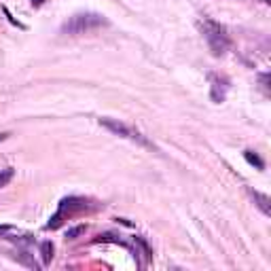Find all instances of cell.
Segmentation results:
<instances>
[{"instance_id":"1","label":"cell","mask_w":271,"mask_h":271,"mask_svg":"<svg viewBox=\"0 0 271 271\" xmlns=\"http://www.w3.org/2000/svg\"><path fill=\"white\" fill-rule=\"evenodd\" d=\"M199 28H202V34H204V38L208 41L210 51H212L216 57L223 55L227 51V47H229L227 28L220 26L218 22H214V19H210V17H204L202 22H199Z\"/></svg>"},{"instance_id":"2","label":"cell","mask_w":271,"mask_h":271,"mask_svg":"<svg viewBox=\"0 0 271 271\" xmlns=\"http://www.w3.org/2000/svg\"><path fill=\"white\" fill-rule=\"evenodd\" d=\"M102 26H108V19L104 15H100V13H76L62 26V32L70 34V36H76V34L92 32V30H98Z\"/></svg>"},{"instance_id":"3","label":"cell","mask_w":271,"mask_h":271,"mask_svg":"<svg viewBox=\"0 0 271 271\" xmlns=\"http://www.w3.org/2000/svg\"><path fill=\"white\" fill-rule=\"evenodd\" d=\"M100 125H104L108 132H113L115 136L127 138V140H132V142H138L140 146H146V148H153V150H155V144L150 142L146 136H142V134H140L138 129H134V127H129V125H125V123H121V121H117V119L104 117V119H100Z\"/></svg>"},{"instance_id":"4","label":"cell","mask_w":271,"mask_h":271,"mask_svg":"<svg viewBox=\"0 0 271 271\" xmlns=\"http://www.w3.org/2000/svg\"><path fill=\"white\" fill-rule=\"evenodd\" d=\"M83 208H85V199H81V197H66V199H62V202H59L57 212L45 225V229H57L59 225L64 223L66 216H72L74 212H78V210H83Z\"/></svg>"},{"instance_id":"5","label":"cell","mask_w":271,"mask_h":271,"mask_svg":"<svg viewBox=\"0 0 271 271\" xmlns=\"http://www.w3.org/2000/svg\"><path fill=\"white\" fill-rule=\"evenodd\" d=\"M210 81H212V100L214 102H223L225 100V96H227V78H220V76H216V74H212L210 76Z\"/></svg>"},{"instance_id":"6","label":"cell","mask_w":271,"mask_h":271,"mask_svg":"<svg viewBox=\"0 0 271 271\" xmlns=\"http://www.w3.org/2000/svg\"><path fill=\"white\" fill-rule=\"evenodd\" d=\"M250 193H252L254 204L260 208V212H263L265 216H269V214H271V206H269L271 199H269L267 195H263V193H258V191H250Z\"/></svg>"},{"instance_id":"7","label":"cell","mask_w":271,"mask_h":271,"mask_svg":"<svg viewBox=\"0 0 271 271\" xmlns=\"http://www.w3.org/2000/svg\"><path fill=\"white\" fill-rule=\"evenodd\" d=\"M244 157H246V161H248L250 165H254L256 169H263V167H265V161L254 153V150H244Z\"/></svg>"},{"instance_id":"8","label":"cell","mask_w":271,"mask_h":271,"mask_svg":"<svg viewBox=\"0 0 271 271\" xmlns=\"http://www.w3.org/2000/svg\"><path fill=\"white\" fill-rule=\"evenodd\" d=\"M41 256H43V263L49 265L53 260V244L51 242H43L41 244Z\"/></svg>"},{"instance_id":"9","label":"cell","mask_w":271,"mask_h":271,"mask_svg":"<svg viewBox=\"0 0 271 271\" xmlns=\"http://www.w3.org/2000/svg\"><path fill=\"white\" fill-rule=\"evenodd\" d=\"M13 176H15V169H13V167H5V169H0V189L7 187L9 183H11Z\"/></svg>"},{"instance_id":"10","label":"cell","mask_w":271,"mask_h":271,"mask_svg":"<svg viewBox=\"0 0 271 271\" xmlns=\"http://www.w3.org/2000/svg\"><path fill=\"white\" fill-rule=\"evenodd\" d=\"M83 233H85V225H78V227H72V229H68L66 237H68V239H76L78 235H83Z\"/></svg>"},{"instance_id":"11","label":"cell","mask_w":271,"mask_h":271,"mask_svg":"<svg viewBox=\"0 0 271 271\" xmlns=\"http://www.w3.org/2000/svg\"><path fill=\"white\" fill-rule=\"evenodd\" d=\"M3 11H5V15H7V17H9V22H11V24H13V26H17V28H22V30H24V28H26V26H24V24H19V22H17V19H15V17H13V15H11V13H9V9H7V7H3Z\"/></svg>"},{"instance_id":"12","label":"cell","mask_w":271,"mask_h":271,"mask_svg":"<svg viewBox=\"0 0 271 271\" xmlns=\"http://www.w3.org/2000/svg\"><path fill=\"white\" fill-rule=\"evenodd\" d=\"M13 227L11 225H0V235H5V233H9V231H11Z\"/></svg>"},{"instance_id":"13","label":"cell","mask_w":271,"mask_h":271,"mask_svg":"<svg viewBox=\"0 0 271 271\" xmlns=\"http://www.w3.org/2000/svg\"><path fill=\"white\" fill-rule=\"evenodd\" d=\"M45 0H32V7H43Z\"/></svg>"},{"instance_id":"14","label":"cell","mask_w":271,"mask_h":271,"mask_svg":"<svg viewBox=\"0 0 271 271\" xmlns=\"http://www.w3.org/2000/svg\"><path fill=\"white\" fill-rule=\"evenodd\" d=\"M9 138V134H0V142H3V140H7Z\"/></svg>"}]
</instances>
